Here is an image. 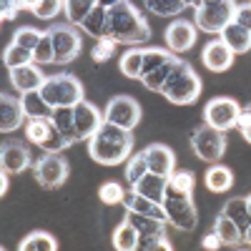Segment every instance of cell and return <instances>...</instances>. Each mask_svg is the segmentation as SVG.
Masks as SVG:
<instances>
[{
  "instance_id": "cell-1",
  "label": "cell",
  "mask_w": 251,
  "mask_h": 251,
  "mask_svg": "<svg viewBox=\"0 0 251 251\" xmlns=\"http://www.w3.org/2000/svg\"><path fill=\"white\" fill-rule=\"evenodd\" d=\"M106 38H111L113 43H123V46H141L151 38V28L133 3L116 0V3L108 5Z\"/></svg>"
},
{
  "instance_id": "cell-2",
  "label": "cell",
  "mask_w": 251,
  "mask_h": 251,
  "mask_svg": "<svg viewBox=\"0 0 251 251\" xmlns=\"http://www.w3.org/2000/svg\"><path fill=\"white\" fill-rule=\"evenodd\" d=\"M131 151H133L131 131H123L111 123H103L100 131L88 141V156L100 166H118L128 161Z\"/></svg>"
},
{
  "instance_id": "cell-3",
  "label": "cell",
  "mask_w": 251,
  "mask_h": 251,
  "mask_svg": "<svg viewBox=\"0 0 251 251\" xmlns=\"http://www.w3.org/2000/svg\"><path fill=\"white\" fill-rule=\"evenodd\" d=\"M40 96L50 108H75L83 98V83L71 73H55L48 75L40 86Z\"/></svg>"
},
{
  "instance_id": "cell-4",
  "label": "cell",
  "mask_w": 251,
  "mask_h": 251,
  "mask_svg": "<svg viewBox=\"0 0 251 251\" xmlns=\"http://www.w3.org/2000/svg\"><path fill=\"white\" fill-rule=\"evenodd\" d=\"M166 98L176 106H188V103H196L201 96V78L199 73L191 68V63H186L181 58L178 68L171 73V78L166 80V86L161 91Z\"/></svg>"
},
{
  "instance_id": "cell-5",
  "label": "cell",
  "mask_w": 251,
  "mask_h": 251,
  "mask_svg": "<svg viewBox=\"0 0 251 251\" xmlns=\"http://www.w3.org/2000/svg\"><path fill=\"white\" fill-rule=\"evenodd\" d=\"M239 3H231V0H203V3H194L196 8V28L203 33H219L234 23V13H236Z\"/></svg>"
},
{
  "instance_id": "cell-6",
  "label": "cell",
  "mask_w": 251,
  "mask_h": 251,
  "mask_svg": "<svg viewBox=\"0 0 251 251\" xmlns=\"http://www.w3.org/2000/svg\"><path fill=\"white\" fill-rule=\"evenodd\" d=\"M239 116H241V106L234 98H228V96L211 98L206 103V108H203V123L211 126V128H216V131H221V133L236 128Z\"/></svg>"
},
{
  "instance_id": "cell-7",
  "label": "cell",
  "mask_w": 251,
  "mask_h": 251,
  "mask_svg": "<svg viewBox=\"0 0 251 251\" xmlns=\"http://www.w3.org/2000/svg\"><path fill=\"white\" fill-rule=\"evenodd\" d=\"M191 149L196 151V156L206 163H219L224 158L226 151V133L211 128V126H199V128L191 133Z\"/></svg>"
},
{
  "instance_id": "cell-8",
  "label": "cell",
  "mask_w": 251,
  "mask_h": 251,
  "mask_svg": "<svg viewBox=\"0 0 251 251\" xmlns=\"http://www.w3.org/2000/svg\"><path fill=\"white\" fill-rule=\"evenodd\" d=\"M103 121L118 126L123 131H133L136 126L141 123V106L138 100L131 96H113L108 100L106 111H103Z\"/></svg>"
},
{
  "instance_id": "cell-9",
  "label": "cell",
  "mask_w": 251,
  "mask_h": 251,
  "mask_svg": "<svg viewBox=\"0 0 251 251\" xmlns=\"http://www.w3.org/2000/svg\"><path fill=\"white\" fill-rule=\"evenodd\" d=\"M33 176L43 188H58L68 178V161L60 153H46L33 163Z\"/></svg>"
},
{
  "instance_id": "cell-10",
  "label": "cell",
  "mask_w": 251,
  "mask_h": 251,
  "mask_svg": "<svg viewBox=\"0 0 251 251\" xmlns=\"http://www.w3.org/2000/svg\"><path fill=\"white\" fill-rule=\"evenodd\" d=\"M53 38V48H55V63L58 66H68L71 60H75L80 55L83 48V38L73 25H53L50 30Z\"/></svg>"
},
{
  "instance_id": "cell-11",
  "label": "cell",
  "mask_w": 251,
  "mask_h": 251,
  "mask_svg": "<svg viewBox=\"0 0 251 251\" xmlns=\"http://www.w3.org/2000/svg\"><path fill=\"white\" fill-rule=\"evenodd\" d=\"M166 216H169V224L181 228V231H194L199 224V211L194 206V199H181V201H163Z\"/></svg>"
},
{
  "instance_id": "cell-12",
  "label": "cell",
  "mask_w": 251,
  "mask_h": 251,
  "mask_svg": "<svg viewBox=\"0 0 251 251\" xmlns=\"http://www.w3.org/2000/svg\"><path fill=\"white\" fill-rule=\"evenodd\" d=\"M73 113H75L78 141H91V138L100 131V126L106 123V121H103V113L93 106L91 100H80L78 106L73 108Z\"/></svg>"
},
{
  "instance_id": "cell-13",
  "label": "cell",
  "mask_w": 251,
  "mask_h": 251,
  "mask_svg": "<svg viewBox=\"0 0 251 251\" xmlns=\"http://www.w3.org/2000/svg\"><path fill=\"white\" fill-rule=\"evenodd\" d=\"M141 153H143L146 166H149V171H151V174H156V176H166V178L174 174L176 156H174V151L169 149V146H163V143H151V146H146Z\"/></svg>"
},
{
  "instance_id": "cell-14",
  "label": "cell",
  "mask_w": 251,
  "mask_h": 251,
  "mask_svg": "<svg viewBox=\"0 0 251 251\" xmlns=\"http://www.w3.org/2000/svg\"><path fill=\"white\" fill-rule=\"evenodd\" d=\"M166 43H169L171 53H186L191 50V46L196 43V23L191 20H174V23L166 28Z\"/></svg>"
},
{
  "instance_id": "cell-15",
  "label": "cell",
  "mask_w": 251,
  "mask_h": 251,
  "mask_svg": "<svg viewBox=\"0 0 251 251\" xmlns=\"http://www.w3.org/2000/svg\"><path fill=\"white\" fill-rule=\"evenodd\" d=\"M0 166L3 174H20L30 166V151L20 141H5L0 146Z\"/></svg>"
},
{
  "instance_id": "cell-16",
  "label": "cell",
  "mask_w": 251,
  "mask_h": 251,
  "mask_svg": "<svg viewBox=\"0 0 251 251\" xmlns=\"http://www.w3.org/2000/svg\"><path fill=\"white\" fill-rule=\"evenodd\" d=\"M234 53L228 50V46L224 43V40H211L203 50H201V63L211 71V73H224L234 66Z\"/></svg>"
},
{
  "instance_id": "cell-17",
  "label": "cell",
  "mask_w": 251,
  "mask_h": 251,
  "mask_svg": "<svg viewBox=\"0 0 251 251\" xmlns=\"http://www.w3.org/2000/svg\"><path fill=\"white\" fill-rule=\"evenodd\" d=\"M123 206H126V211H136L141 216H149V219H156L161 224H169V216H166L163 203H156L151 199H143L138 191H133V188H126Z\"/></svg>"
},
{
  "instance_id": "cell-18",
  "label": "cell",
  "mask_w": 251,
  "mask_h": 251,
  "mask_svg": "<svg viewBox=\"0 0 251 251\" xmlns=\"http://www.w3.org/2000/svg\"><path fill=\"white\" fill-rule=\"evenodd\" d=\"M25 111H23V103L20 98H13L10 93H3L0 96V131L3 133H10V131H18L25 121Z\"/></svg>"
},
{
  "instance_id": "cell-19",
  "label": "cell",
  "mask_w": 251,
  "mask_h": 251,
  "mask_svg": "<svg viewBox=\"0 0 251 251\" xmlns=\"http://www.w3.org/2000/svg\"><path fill=\"white\" fill-rule=\"evenodd\" d=\"M48 75H43V71H40L35 63H30V66H23V68H15L10 71V86L20 93H30V91H40V86L46 83Z\"/></svg>"
},
{
  "instance_id": "cell-20",
  "label": "cell",
  "mask_w": 251,
  "mask_h": 251,
  "mask_svg": "<svg viewBox=\"0 0 251 251\" xmlns=\"http://www.w3.org/2000/svg\"><path fill=\"white\" fill-rule=\"evenodd\" d=\"M194 186H196L194 171H174L169 176V183H166V199H169V201L191 199Z\"/></svg>"
},
{
  "instance_id": "cell-21",
  "label": "cell",
  "mask_w": 251,
  "mask_h": 251,
  "mask_svg": "<svg viewBox=\"0 0 251 251\" xmlns=\"http://www.w3.org/2000/svg\"><path fill=\"white\" fill-rule=\"evenodd\" d=\"M166 183H169V178H166V176H156V174L149 171L133 186V191H138L143 199H151L156 203H163L166 201Z\"/></svg>"
},
{
  "instance_id": "cell-22",
  "label": "cell",
  "mask_w": 251,
  "mask_h": 251,
  "mask_svg": "<svg viewBox=\"0 0 251 251\" xmlns=\"http://www.w3.org/2000/svg\"><path fill=\"white\" fill-rule=\"evenodd\" d=\"M221 40L228 46V50H231L234 55L251 50V33L244 30V28H239L236 23H228V25L221 30Z\"/></svg>"
},
{
  "instance_id": "cell-23",
  "label": "cell",
  "mask_w": 251,
  "mask_h": 251,
  "mask_svg": "<svg viewBox=\"0 0 251 251\" xmlns=\"http://www.w3.org/2000/svg\"><path fill=\"white\" fill-rule=\"evenodd\" d=\"M221 214L226 219H231L241 231H246V228L251 226V214H249V203H246V196H231L224 208H221Z\"/></svg>"
},
{
  "instance_id": "cell-24",
  "label": "cell",
  "mask_w": 251,
  "mask_h": 251,
  "mask_svg": "<svg viewBox=\"0 0 251 251\" xmlns=\"http://www.w3.org/2000/svg\"><path fill=\"white\" fill-rule=\"evenodd\" d=\"M203 183L208 186V191L224 194V191H228V188L234 186V174H231V169H226V166L214 163V166H208V171L203 176Z\"/></svg>"
},
{
  "instance_id": "cell-25",
  "label": "cell",
  "mask_w": 251,
  "mask_h": 251,
  "mask_svg": "<svg viewBox=\"0 0 251 251\" xmlns=\"http://www.w3.org/2000/svg\"><path fill=\"white\" fill-rule=\"evenodd\" d=\"M214 234L221 239L224 246H239V244H244V231L231 219H226L224 214H219L216 221H214Z\"/></svg>"
},
{
  "instance_id": "cell-26",
  "label": "cell",
  "mask_w": 251,
  "mask_h": 251,
  "mask_svg": "<svg viewBox=\"0 0 251 251\" xmlns=\"http://www.w3.org/2000/svg\"><path fill=\"white\" fill-rule=\"evenodd\" d=\"M53 126L63 133V138L68 141V146L78 143V128H75V113L73 108H55L53 111Z\"/></svg>"
},
{
  "instance_id": "cell-27",
  "label": "cell",
  "mask_w": 251,
  "mask_h": 251,
  "mask_svg": "<svg viewBox=\"0 0 251 251\" xmlns=\"http://www.w3.org/2000/svg\"><path fill=\"white\" fill-rule=\"evenodd\" d=\"M20 103H23V111L28 118H53V111L48 103L43 100V96H40V91H30V93H23L20 96Z\"/></svg>"
},
{
  "instance_id": "cell-28",
  "label": "cell",
  "mask_w": 251,
  "mask_h": 251,
  "mask_svg": "<svg viewBox=\"0 0 251 251\" xmlns=\"http://www.w3.org/2000/svg\"><path fill=\"white\" fill-rule=\"evenodd\" d=\"M106 23H108V3H96V8L91 10V15L86 18V23L80 28L93 38H106Z\"/></svg>"
},
{
  "instance_id": "cell-29",
  "label": "cell",
  "mask_w": 251,
  "mask_h": 251,
  "mask_svg": "<svg viewBox=\"0 0 251 251\" xmlns=\"http://www.w3.org/2000/svg\"><path fill=\"white\" fill-rule=\"evenodd\" d=\"M126 221L136 228L138 236H166V224H161L156 219L141 216L136 211H126Z\"/></svg>"
},
{
  "instance_id": "cell-30",
  "label": "cell",
  "mask_w": 251,
  "mask_h": 251,
  "mask_svg": "<svg viewBox=\"0 0 251 251\" xmlns=\"http://www.w3.org/2000/svg\"><path fill=\"white\" fill-rule=\"evenodd\" d=\"M111 244H113L116 251H136V246H138V231L123 219L116 226V231L111 236Z\"/></svg>"
},
{
  "instance_id": "cell-31",
  "label": "cell",
  "mask_w": 251,
  "mask_h": 251,
  "mask_svg": "<svg viewBox=\"0 0 251 251\" xmlns=\"http://www.w3.org/2000/svg\"><path fill=\"white\" fill-rule=\"evenodd\" d=\"M178 63H181V58L178 55H174L169 63H163V66L156 71V73H151V75H146V78H141V83L149 91H156V93H161L163 91V86H166V80L171 78V73L178 68Z\"/></svg>"
},
{
  "instance_id": "cell-32",
  "label": "cell",
  "mask_w": 251,
  "mask_h": 251,
  "mask_svg": "<svg viewBox=\"0 0 251 251\" xmlns=\"http://www.w3.org/2000/svg\"><path fill=\"white\" fill-rule=\"evenodd\" d=\"M93 8H96L93 0H66L63 13H66V18H68V25H83Z\"/></svg>"
},
{
  "instance_id": "cell-33",
  "label": "cell",
  "mask_w": 251,
  "mask_h": 251,
  "mask_svg": "<svg viewBox=\"0 0 251 251\" xmlns=\"http://www.w3.org/2000/svg\"><path fill=\"white\" fill-rule=\"evenodd\" d=\"M18 251H58V241L46 231H33L18 244Z\"/></svg>"
},
{
  "instance_id": "cell-34",
  "label": "cell",
  "mask_w": 251,
  "mask_h": 251,
  "mask_svg": "<svg viewBox=\"0 0 251 251\" xmlns=\"http://www.w3.org/2000/svg\"><path fill=\"white\" fill-rule=\"evenodd\" d=\"M118 68L126 78H138L141 80V71H143V50L138 48H131V50H126L118 60Z\"/></svg>"
},
{
  "instance_id": "cell-35",
  "label": "cell",
  "mask_w": 251,
  "mask_h": 251,
  "mask_svg": "<svg viewBox=\"0 0 251 251\" xmlns=\"http://www.w3.org/2000/svg\"><path fill=\"white\" fill-rule=\"evenodd\" d=\"M143 8H146V10H151L153 15L171 18V15H178L181 10H186L188 3H186V0H146Z\"/></svg>"
},
{
  "instance_id": "cell-36",
  "label": "cell",
  "mask_w": 251,
  "mask_h": 251,
  "mask_svg": "<svg viewBox=\"0 0 251 251\" xmlns=\"http://www.w3.org/2000/svg\"><path fill=\"white\" fill-rule=\"evenodd\" d=\"M20 5L28 8L40 20H50V18H55L63 10V5H66V3H60V0H28V3H20Z\"/></svg>"
},
{
  "instance_id": "cell-37",
  "label": "cell",
  "mask_w": 251,
  "mask_h": 251,
  "mask_svg": "<svg viewBox=\"0 0 251 251\" xmlns=\"http://www.w3.org/2000/svg\"><path fill=\"white\" fill-rule=\"evenodd\" d=\"M43 33H46V30H38V28H33V25H23V28H18V30H15V35H13V46L25 48V50L35 53L38 43L43 40Z\"/></svg>"
},
{
  "instance_id": "cell-38",
  "label": "cell",
  "mask_w": 251,
  "mask_h": 251,
  "mask_svg": "<svg viewBox=\"0 0 251 251\" xmlns=\"http://www.w3.org/2000/svg\"><path fill=\"white\" fill-rule=\"evenodd\" d=\"M171 58H174V53L163 50V48H149V50H143V71H141V78L156 73L163 63H169Z\"/></svg>"
},
{
  "instance_id": "cell-39",
  "label": "cell",
  "mask_w": 251,
  "mask_h": 251,
  "mask_svg": "<svg viewBox=\"0 0 251 251\" xmlns=\"http://www.w3.org/2000/svg\"><path fill=\"white\" fill-rule=\"evenodd\" d=\"M50 126H53V123H50L48 118H28V121H25V138L40 149V146L46 143L48 133H50Z\"/></svg>"
},
{
  "instance_id": "cell-40",
  "label": "cell",
  "mask_w": 251,
  "mask_h": 251,
  "mask_svg": "<svg viewBox=\"0 0 251 251\" xmlns=\"http://www.w3.org/2000/svg\"><path fill=\"white\" fill-rule=\"evenodd\" d=\"M3 63H5V68L8 71H15V68H23V66H30L33 60V53L25 50V48H18V46H8L5 53H3Z\"/></svg>"
},
{
  "instance_id": "cell-41",
  "label": "cell",
  "mask_w": 251,
  "mask_h": 251,
  "mask_svg": "<svg viewBox=\"0 0 251 251\" xmlns=\"http://www.w3.org/2000/svg\"><path fill=\"white\" fill-rule=\"evenodd\" d=\"M126 181H128V186L133 188L146 174H149V166H146V158H143V153H133L131 158H128V163H126Z\"/></svg>"
},
{
  "instance_id": "cell-42",
  "label": "cell",
  "mask_w": 251,
  "mask_h": 251,
  "mask_svg": "<svg viewBox=\"0 0 251 251\" xmlns=\"http://www.w3.org/2000/svg\"><path fill=\"white\" fill-rule=\"evenodd\" d=\"M123 196H126V188L116 181H106L100 188H98V199L106 203V206H116V203H123Z\"/></svg>"
},
{
  "instance_id": "cell-43",
  "label": "cell",
  "mask_w": 251,
  "mask_h": 251,
  "mask_svg": "<svg viewBox=\"0 0 251 251\" xmlns=\"http://www.w3.org/2000/svg\"><path fill=\"white\" fill-rule=\"evenodd\" d=\"M33 60H35V66L55 63V48H53V38H50V33H48V30L43 33V40L38 43V48H35V53H33Z\"/></svg>"
},
{
  "instance_id": "cell-44",
  "label": "cell",
  "mask_w": 251,
  "mask_h": 251,
  "mask_svg": "<svg viewBox=\"0 0 251 251\" xmlns=\"http://www.w3.org/2000/svg\"><path fill=\"white\" fill-rule=\"evenodd\" d=\"M116 46H118V43H113L111 38H100L98 43L93 46V50H91V58H93L96 63H106V60H111V58H113Z\"/></svg>"
},
{
  "instance_id": "cell-45",
  "label": "cell",
  "mask_w": 251,
  "mask_h": 251,
  "mask_svg": "<svg viewBox=\"0 0 251 251\" xmlns=\"http://www.w3.org/2000/svg\"><path fill=\"white\" fill-rule=\"evenodd\" d=\"M53 123V121H50ZM46 153H60L63 149H68V141L63 138V133L55 128V126H50V133H48V138H46V143L40 146Z\"/></svg>"
},
{
  "instance_id": "cell-46",
  "label": "cell",
  "mask_w": 251,
  "mask_h": 251,
  "mask_svg": "<svg viewBox=\"0 0 251 251\" xmlns=\"http://www.w3.org/2000/svg\"><path fill=\"white\" fill-rule=\"evenodd\" d=\"M234 23L244 30L251 33V3H241L236 5V13H234Z\"/></svg>"
},
{
  "instance_id": "cell-47",
  "label": "cell",
  "mask_w": 251,
  "mask_h": 251,
  "mask_svg": "<svg viewBox=\"0 0 251 251\" xmlns=\"http://www.w3.org/2000/svg\"><path fill=\"white\" fill-rule=\"evenodd\" d=\"M20 8H23V5L15 3V0H3V3H0V18H3V20H13Z\"/></svg>"
},
{
  "instance_id": "cell-48",
  "label": "cell",
  "mask_w": 251,
  "mask_h": 251,
  "mask_svg": "<svg viewBox=\"0 0 251 251\" xmlns=\"http://www.w3.org/2000/svg\"><path fill=\"white\" fill-rule=\"evenodd\" d=\"M201 246H203V251H219L224 244H221V239L211 231V234H206V236L201 239Z\"/></svg>"
},
{
  "instance_id": "cell-49",
  "label": "cell",
  "mask_w": 251,
  "mask_h": 251,
  "mask_svg": "<svg viewBox=\"0 0 251 251\" xmlns=\"http://www.w3.org/2000/svg\"><path fill=\"white\" fill-rule=\"evenodd\" d=\"M151 251H174V246H171V241L166 239V236H161L156 244H153V249Z\"/></svg>"
},
{
  "instance_id": "cell-50",
  "label": "cell",
  "mask_w": 251,
  "mask_h": 251,
  "mask_svg": "<svg viewBox=\"0 0 251 251\" xmlns=\"http://www.w3.org/2000/svg\"><path fill=\"white\" fill-rule=\"evenodd\" d=\"M5 191H8V174H3V176H0V194L5 196Z\"/></svg>"
},
{
  "instance_id": "cell-51",
  "label": "cell",
  "mask_w": 251,
  "mask_h": 251,
  "mask_svg": "<svg viewBox=\"0 0 251 251\" xmlns=\"http://www.w3.org/2000/svg\"><path fill=\"white\" fill-rule=\"evenodd\" d=\"M241 136H244V138H246V141L251 143V123L246 126V128H241Z\"/></svg>"
},
{
  "instance_id": "cell-52",
  "label": "cell",
  "mask_w": 251,
  "mask_h": 251,
  "mask_svg": "<svg viewBox=\"0 0 251 251\" xmlns=\"http://www.w3.org/2000/svg\"><path fill=\"white\" fill-rule=\"evenodd\" d=\"M244 244H249V246H251V226L244 231Z\"/></svg>"
},
{
  "instance_id": "cell-53",
  "label": "cell",
  "mask_w": 251,
  "mask_h": 251,
  "mask_svg": "<svg viewBox=\"0 0 251 251\" xmlns=\"http://www.w3.org/2000/svg\"><path fill=\"white\" fill-rule=\"evenodd\" d=\"M246 203H249V214H251V196H246Z\"/></svg>"
},
{
  "instance_id": "cell-54",
  "label": "cell",
  "mask_w": 251,
  "mask_h": 251,
  "mask_svg": "<svg viewBox=\"0 0 251 251\" xmlns=\"http://www.w3.org/2000/svg\"><path fill=\"white\" fill-rule=\"evenodd\" d=\"M246 108H249V111H251V103H249V106H246Z\"/></svg>"
},
{
  "instance_id": "cell-55",
  "label": "cell",
  "mask_w": 251,
  "mask_h": 251,
  "mask_svg": "<svg viewBox=\"0 0 251 251\" xmlns=\"http://www.w3.org/2000/svg\"><path fill=\"white\" fill-rule=\"evenodd\" d=\"M0 251H5V249H0Z\"/></svg>"
}]
</instances>
